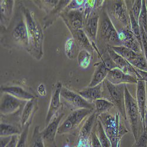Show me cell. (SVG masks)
I'll list each match as a JSON object with an SVG mask.
<instances>
[{
	"instance_id": "cell-1",
	"label": "cell",
	"mask_w": 147,
	"mask_h": 147,
	"mask_svg": "<svg viewBox=\"0 0 147 147\" xmlns=\"http://www.w3.org/2000/svg\"><path fill=\"white\" fill-rule=\"evenodd\" d=\"M1 34V42L4 47L24 48L27 50L29 45L27 28L25 18L20 8L8 27L2 28Z\"/></svg>"
},
{
	"instance_id": "cell-2",
	"label": "cell",
	"mask_w": 147,
	"mask_h": 147,
	"mask_svg": "<svg viewBox=\"0 0 147 147\" xmlns=\"http://www.w3.org/2000/svg\"><path fill=\"white\" fill-rule=\"evenodd\" d=\"M26 22L29 45L27 51L35 59L40 61L44 55V34L43 28L35 13L22 3L20 5Z\"/></svg>"
},
{
	"instance_id": "cell-3",
	"label": "cell",
	"mask_w": 147,
	"mask_h": 147,
	"mask_svg": "<svg viewBox=\"0 0 147 147\" xmlns=\"http://www.w3.org/2000/svg\"><path fill=\"white\" fill-rule=\"evenodd\" d=\"M120 115L117 111L114 114L108 112L103 113L97 117V119L100 121L107 136L109 139L112 147H117L118 142H121L122 137L128 132L127 128L121 124Z\"/></svg>"
},
{
	"instance_id": "cell-4",
	"label": "cell",
	"mask_w": 147,
	"mask_h": 147,
	"mask_svg": "<svg viewBox=\"0 0 147 147\" xmlns=\"http://www.w3.org/2000/svg\"><path fill=\"white\" fill-rule=\"evenodd\" d=\"M103 98L111 102L121 117L127 120L125 108V84L114 85L107 80L102 82Z\"/></svg>"
},
{
	"instance_id": "cell-5",
	"label": "cell",
	"mask_w": 147,
	"mask_h": 147,
	"mask_svg": "<svg viewBox=\"0 0 147 147\" xmlns=\"http://www.w3.org/2000/svg\"><path fill=\"white\" fill-rule=\"evenodd\" d=\"M97 36H98L100 39L101 38L104 43L107 44V47L122 45L119 39L118 31L115 28L107 12L104 10L100 15Z\"/></svg>"
},
{
	"instance_id": "cell-6",
	"label": "cell",
	"mask_w": 147,
	"mask_h": 147,
	"mask_svg": "<svg viewBox=\"0 0 147 147\" xmlns=\"http://www.w3.org/2000/svg\"><path fill=\"white\" fill-rule=\"evenodd\" d=\"M125 108L127 119L129 122L135 141H136L139 137L138 120L140 114L136 100L132 96L127 86L125 88Z\"/></svg>"
},
{
	"instance_id": "cell-7",
	"label": "cell",
	"mask_w": 147,
	"mask_h": 147,
	"mask_svg": "<svg viewBox=\"0 0 147 147\" xmlns=\"http://www.w3.org/2000/svg\"><path fill=\"white\" fill-rule=\"evenodd\" d=\"M94 111L89 109H78L72 111L61 124L58 129V134L71 133L75 131L81 122Z\"/></svg>"
},
{
	"instance_id": "cell-8",
	"label": "cell",
	"mask_w": 147,
	"mask_h": 147,
	"mask_svg": "<svg viewBox=\"0 0 147 147\" xmlns=\"http://www.w3.org/2000/svg\"><path fill=\"white\" fill-rule=\"evenodd\" d=\"M101 61L94 64V72L92 79L88 87H94L101 83L106 79L109 71L117 68L113 59L107 53V55L101 56Z\"/></svg>"
},
{
	"instance_id": "cell-9",
	"label": "cell",
	"mask_w": 147,
	"mask_h": 147,
	"mask_svg": "<svg viewBox=\"0 0 147 147\" xmlns=\"http://www.w3.org/2000/svg\"><path fill=\"white\" fill-rule=\"evenodd\" d=\"M111 47L118 55L127 60L135 68L147 71V61L142 54L137 53L122 45Z\"/></svg>"
},
{
	"instance_id": "cell-10",
	"label": "cell",
	"mask_w": 147,
	"mask_h": 147,
	"mask_svg": "<svg viewBox=\"0 0 147 147\" xmlns=\"http://www.w3.org/2000/svg\"><path fill=\"white\" fill-rule=\"evenodd\" d=\"M65 114L63 112L57 113L44 129L40 132L44 143L50 147H57L55 138L58 134L61 121Z\"/></svg>"
},
{
	"instance_id": "cell-11",
	"label": "cell",
	"mask_w": 147,
	"mask_h": 147,
	"mask_svg": "<svg viewBox=\"0 0 147 147\" xmlns=\"http://www.w3.org/2000/svg\"><path fill=\"white\" fill-rule=\"evenodd\" d=\"M61 97L75 109L85 108L94 111V105L85 100L78 92L71 91L63 86L61 91Z\"/></svg>"
},
{
	"instance_id": "cell-12",
	"label": "cell",
	"mask_w": 147,
	"mask_h": 147,
	"mask_svg": "<svg viewBox=\"0 0 147 147\" xmlns=\"http://www.w3.org/2000/svg\"><path fill=\"white\" fill-rule=\"evenodd\" d=\"M60 17L63 19L70 32L83 30L85 18L82 8L68 12L63 11Z\"/></svg>"
},
{
	"instance_id": "cell-13",
	"label": "cell",
	"mask_w": 147,
	"mask_h": 147,
	"mask_svg": "<svg viewBox=\"0 0 147 147\" xmlns=\"http://www.w3.org/2000/svg\"><path fill=\"white\" fill-rule=\"evenodd\" d=\"M97 117L93 112L85 120L79 132L77 147H91V137L92 129L96 123Z\"/></svg>"
},
{
	"instance_id": "cell-14",
	"label": "cell",
	"mask_w": 147,
	"mask_h": 147,
	"mask_svg": "<svg viewBox=\"0 0 147 147\" xmlns=\"http://www.w3.org/2000/svg\"><path fill=\"white\" fill-rule=\"evenodd\" d=\"M111 13L113 17L123 26V28H131L129 9L125 1H111Z\"/></svg>"
},
{
	"instance_id": "cell-15",
	"label": "cell",
	"mask_w": 147,
	"mask_h": 147,
	"mask_svg": "<svg viewBox=\"0 0 147 147\" xmlns=\"http://www.w3.org/2000/svg\"><path fill=\"white\" fill-rule=\"evenodd\" d=\"M136 101L140 114L143 131L145 130V116L147 111V95L146 82L138 80L136 91Z\"/></svg>"
},
{
	"instance_id": "cell-16",
	"label": "cell",
	"mask_w": 147,
	"mask_h": 147,
	"mask_svg": "<svg viewBox=\"0 0 147 147\" xmlns=\"http://www.w3.org/2000/svg\"><path fill=\"white\" fill-rule=\"evenodd\" d=\"M63 85L60 82H57L53 90L51 100L49 104V108L45 118V124L47 125L51 119L58 112L59 109L62 108V103L61 102V91Z\"/></svg>"
},
{
	"instance_id": "cell-17",
	"label": "cell",
	"mask_w": 147,
	"mask_h": 147,
	"mask_svg": "<svg viewBox=\"0 0 147 147\" xmlns=\"http://www.w3.org/2000/svg\"><path fill=\"white\" fill-rule=\"evenodd\" d=\"M107 51L109 57L117 65V67L125 74L137 78L138 80H142L136 69L123 57L115 53L111 47H107Z\"/></svg>"
},
{
	"instance_id": "cell-18",
	"label": "cell",
	"mask_w": 147,
	"mask_h": 147,
	"mask_svg": "<svg viewBox=\"0 0 147 147\" xmlns=\"http://www.w3.org/2000/svg\"><path fill=\"white\" fill-rule=\"evenodd\" d=\"M24 102V101L20 100L13 95L4 93L1 98L0 106L1 114L7 115L15 114L21 108V105Z\"/></svg>"
},
{
	"instance_id": "cell-19",
	"label": "cell",
	"mask_w": 147,
	"mask_h": 147,
	"mask_svg": "<svg viewBox=\"0 0 147 147\" xmlns=\"http://www.w3.org/2000/svg\"><path fill=\"white\" fill-rule=\"evenodd\" d=\"M118 36L122 46L129 48L137 53H144L141 46L134 36L131 28L121 29L118 31Z\"/></svg>"
},
{
	"instance_id": "cell-20",
	"label": "cell",
	"mask_w": 147,
	"mask_h": 147,
	"mask_svg": "<svg viewBox=\"0 0 147 147\" xmlns=\"http://www.w3.org/2000/svg\"><path fill=\"white\" fill-rule=\"evenodd\" d=\"M106 80L114 85L137 84L138 82L137 78L125 74L118 68L109 71Z\"/></svg>"
},
{
	"instance_id": "cell-21",
	"label": "cell",
	"mask_w": 147,
	"mask_h": 147,
	"mask_svg": "<svg viewBox=\"0 0 147 147\" xmlns=\"http://www.w3.org/2000/svg\"><path fill=\"white\" fill-rule=\"evenodd\" d=\"M100 15L95 13L94 11L90 17L85 21L83 30L86 34L92 43H96L98 31Z\"/></svg>"
},
{
	"instance_id": "cell-22",
	"label": "cell",
	"mask_w": 147,
	"mask_h": 147,
	"mask_svg": "<svg viewBox=\"0 0 147 147\" xmlns=\"http://www.w3.org/2000/svg\"><path fill=\"white\" fill-rule=\"evenodd\" d=\"M15 1L13 0H2L0 1L1 9V26L2 28H7L12 21Z\"/></svg>"
},
{
	"instance_id": "cell-23",
	"label": "cell",
	"mask_w": 147,
	"mask_h": 147,
	"mask_svg": "<svg viewBox=\"0 0 147 147\" xmlns=\"http://www.w3.org/2000/svg\"><path fill=\"white\" fill-rule=\"evenodd\" d=\"M38 108V100L36 98L26 102L21 116L22 128L25 127L28 122H32L34 114L37 111Z\"/></svg>"
},
{
	"instance_id": "cell-24",
	"label": "cell",
	"mask_w": 147,
	"mask_h": 147,
	"mask_svg": "<svg viewBox=\"0 0 147 147\" xmlns=\"http://www.w3.org/2000/svg\"><path fill=\"white\" fill-rule=\"evenodd\" d=\"M102 91V83H101L94 87H88L78 91V93L85 100L92 103L97 100L103 98Z\"/></svg>"
},
{
	"instance_id": "cell-25",
	"label": "cell",
	"mask_w": 147,
	"mask_h": 147,
	"mask_svg": "<svg viewBox=\"0 0 147 147\" xmlns=\"http://www.w3.org/2000/svg\"><path fill=\"white\" fill-rule=\"evenodd\" d=\"M1 91L3 93L8 94L24 101H28L35 98L33 94L27 91L20 86L12 85V86L2 87H1Z\"/></svg>"
},
{
	"instance_id": "cell-26",
	"label": "cell",
	"mask_w": 147,
	"mask_h": 147,
	"mask_svg": "<svg viewBox=\"0 0 147 147\" xmlns=\"http://www.w3.org/2000/svg\"><path fill=\"white\" fill-rule=\"evenodd\" d=\"M70 32L72 36V38L75 40L77 46L81 50H85L90 53L94 52V48L92 42L83 30L71 31Z\"/></svg>"
},
{
	"instance_id": "cell-27",
	"label": "cell",
	"mask_w": 147,
	"mask_h": 147,
	"mask_svg": "<svg viewBox=\"0 0 147 147\" xmlns=\"http://www.w3.org/2000/svg\"><path fill=\"white\" fill-rule=\"evenodd\" d=\"M69 2V0L59 1L57 7L44 18V20L45 21L44 28L46 29L52 26V24L57 20V19L58 17H60L61 13H63V11L68 5Z\"/></svg>"
},
{
	"instance_id": "cell-28",
	"label": "cell",
	"mask_w": 147,
	"mask_h": 147,
	"mask_svg": "<svg viewBox=\"0 0 147 147\" xmlns=\"http://www.w3.org/2000/svg\"><path fill=\"white\" fill-rule=\"evenodd\" d=\"M94 113L98 117L100 115L109 112L114 107V105L109 101L104 99L101 98L97 100L94 102Z\"/></svg>"
},
{
	"instance_id": "cell-29",
	"label": "cell",
	"mask_w": 147,
	"mask_h": 147,
	"mask_svg": "<svg viewBox=\"0 0 147 147\" xmlns=\"http://www.w3.org/2000/svg\"><path fill=\"white\" fill-rule=\"evenodd\" d=\"M78 66L82 69H87L90 65L92 61V55L85 50H81L77 56Z\"/></svg>"
},
{
	"instance_id": "cell-30",
	"label": "cell",
	"mask_w": 147,
	"mask_h": 147,
	"mask_svg": "<svg viewBox=\"0 0 147 147\" xmlns=\"http://www.w3.org/2000/svg\"><path fill=\"white\" fill-rule=\"evenodd\" d=\"M1 131L0 136L1 137H13L14 136H20L22 132L16 126L11 124L1 122Z\"/></svg>"
},
{
	"instance_id": "cell-31",
	"label": "cell",
	"mask_w": 147,
	"mask_h": 147,
	"mask_svg": "<svg viewBox=\"0 0 147 147\" xmlns=\"http://www.w3.org/2000/svg\"><path fill=\"white\" fill-rule=\"evenodd\" d=\"M95 132L100 141L102 147H112L111 143L107 136L101 123L98 119L96 121V131Z\"/></svg>"
},
{
	"instance_id": "cell-32",
	"label": "cell",
	"mask_w": 147,
	"mask_h": 147,
	"mask_svg": "<svg viewBox=\"0 0 147 147\" xmlns=\"http://www.w3.org/2000/svg\"><path fill=\"white\" fill-rule=\"evenodd\" d=\"M33 3L40 9L43 10L48 14L58 5L59 1L57 0H48V1H32Z\"/></svg>"
},
{
	"instance_id": "cell-33",
	"label": "cell",
	"mask_w": 147,
	"mask_h": 147,
	"mask_svg": "<svg viewBox=\"0 0 147 147\" xmlns=\"http://www.w3.org/2000/svg\"><path fill=\"white\" fill-rule=\"evenodd\" d=\"M30 147H45V143L40 132V126H36L33 131Z\"/></svg>"
},
{
	"instance_id": "cell-34",
	"label": "cell",
	"mask_w": 147,
	"mask_h": 147,
	"mask_svg": "<svg viewBox=\"0 0 147 147\" xmlns=\"http://www.w3.org/2000/svg\"><path fill=\"white\" fill-rule=\"evenodd\" d=\"M129 18H130V24H131V29L134 35L136 36V38L138 40V42L140 43V45L141 46L142 50V42H141V31L140 28L139 26V24L138 21L134 18L132 12L131 10L129 9Z\"/></svg>"
},
{
	"instance_id": "cell-35",
	"label": "cell",
	"mask_w": 147,
	"mask_h": 147,
	"mask_svg": "<svg viewBox=\"0 0 147 147\" xmlns=\"http://www.w3.org/2000/svg\"><path fill=\"white\" fill-rule=\"evenodd\" d=\"M77 43L73 38H69L65 43V53L67 58L70 59L74 58L76 57V52L77 50Z\"/></svg>"
},
{
	"instance_id": "cell-36",
	"label": "cell",
	"mask_w": 147,
	"mask_h": 147,
	"mask_svg": "<svg viewBox=\"0 0 147 147\" xmlns=\"http://www.w3.org/2000/svg\"><path fill=\"white\" fill-rule=\"evenodd\" d=\"M31 122H28L25 127L22 128V131L20 136L16 147H28L27 140L30 127L31 124Z\"/></svg>"
},
{
	"instance_id": "cell-37",
	"label": "cell",
	"mask_w": 147,
	"mask_h": 147,
	"mask_svg": "<svg viewBox=\"0 0 147 147\" xmlns=\"http://www.w3.org/2000/svg\"><path fill=\"white\" fill-rule=\"evenodd\" d=\"M142 2V7L141 11V13L138 18V24L140 28H143L145 32L147 33V8L146 1L143 0Z\"/></svg>"
},
{
	"instance_id": "cell-38",
	"label": "cell",
	"mask_w": 147,
	"mask_h": 147,
	"mask_svg": "<svg viewBox=\"0 0 147 147\" xmlns=\"http://www.w3.org/2000/svg\"><path fill=\"white\" fill-rule=\"evenodd\" d=\"M95 0H87V1H85L84 5L82 8L85 21L90 17V16L92 13V12L95 9Z\"/></svg>"
},
{
	"instance_id": "cell-39",
	"label": "cell",
	"mask_w": 147,
	"mask_h": 147,
	"mask_svg": "<svg viewBox=\"0 0 147 147\" xmlns=\"http://www.w3.org/2000/svg\"><path fill=\"white\" fill-rule=\"evenodd\" d=\"M142 1L141 0H136V1H133L132 6L131 8V11L136 20L138 21V18L141 13L142 7Z\"/></svg>"
},
{
	"instance_id": "cell-40",
	"label": "cell",
	"mask_w": 147,
	"mask_h": 147,
	"mask_svg": "<svg viewBox=\"0 0 147 147\" xmlns=\"http://www.w3.org/2000/svg\"><path fill=\"white\" fill-rule=\"evenodd\" d=\"M85 3V1H84V0H81V1H80V0H72V1H70L69 3L65 7L63 11L68 12L71 10L81 9L83 8Z\"/></svg>"
},
{
	"instance_id": "cell-41",
	"label": "cell",
	"mask_w": 147,
	"mask_h": 147,
	"mask_svg": "<svg viewBox=\"0 0 147 147\" xmlns=\"http://www.w3.org/2000/svg\"><path fill=\"white\" fill-rule=\"evenodd\" d=\"M135 141L132 147H147V131H143L142 134Z\"/></svg>"
},
{
	"instance_id": "cell-42",
	"label": "cell",
	"mask_w": 147,
	"mask_h": 147,
	"mask_svg": "<svg viewBox=\"0 0 147 147\" xmlns=\"http://www.w3.org/2000/svg\"><path fill=\"white\" fill-rule=\"evenodd\" d=\"M91 147H102L95 131H93L91 137Z\"/></svg>"
},
{
	"instance_id": "cell-43",
	"label": "cell",
	"mask_w": 147,
	"mask_h": 147,
	"mask_svg": "<svg viewBox=\"0 0 147 147\" xmlns=\"http://www.w3.org/2000/svg\"><path fill=\"white\" fill-rule=\"evenodd\" d=\"M13 137H1L0 140V147H6L11 142Z\"/></svg>"
},
{
	"instance_id": "cell-44",
	"label": "cell",
	"mask_w": 147,
	"mask_h": 147,
	"mask_svg": "<svg viewBox=\"0 0 147 147\" xmlns=\"http://www.w3.org/2000/svg\"><path fill=\"white\" fill-rule=\"evenodd\" d=\"M38 92L39 94L41 96H45L47 94V91H46V88L45 85L43 84H40V85L38 87Z\"/></svg>"
},
{
	"instance_id": "cell-45",
	"label": "cell",
	"mask_w": 147,
	"mask_h": 147,
	"mask_svg": "<svg viewBox=\"0 0 147 147\" xmlns=\"http://www.w3.org/2000/svg\"><path fill=\"white\" fill-rule=\"evenodd\" d=\"M137 72L138 73V74L141 77V79L145 82H147V71H143L138 69H136Z\"/></svg>"
},
{
	"instance_id": "cell-46",
	"label": "cell",
	"mask_w": 147,
	"mask_h": 147,
	"mask_svg": "<svg viewBox=\"0 0 147 147\" xmlns=\"http://www.w3.org/2000/svg\"><path fill=\"white\" fill-rule=\"evenodd\" d=\"M18 138H19L18 137V136H13V137H12L11 141L9 144V147H16L17 142L18 141Z\"/></svg>"
},
{
	"instance_id": "cell-47",
	"label": "cell",
	"mask_w": 147,
	"mask_h": 147,
	"mask_svg": "<svg viewBox=\"0 0 147 147\" xmlns=\"http://www.w3.org/2000/svg\"><path fill=\"white\" fill-rule=\"evenodd\" d=\"M147 121V112H146V116H145V121ZM145 129H146V128H147V124H145Z\"/></svg>"
},
{
	"instance_id": "cell-48",
	"label": "cell",
	"mask_w": 147,
	"mask_h": 147,
	"mask_svg": "<svg viewBox=\"0 0 147 147\" xmlns=\"http://www.w3.org/2000/svg\"><path fill=\"white\" fill-rule=\"evenodd\" d=\"M117 147H121V142H118V145H117Z\"/></svg>"
},
{
	"instance_id": "cell-49",
	"label": "cell",
	"mask_w": 147,
	"mask_h": 147,
	"mask_svg": "<svg viewBox=\"0 0 147 147\" xmlns=\"http://www.w3.org/2000/svg\"><path fill=\"white\" fill-rule=\"evenodd\" d=\"M9 145H8L7 146H6V147H9Z\"/></svg>"
},
{
	"instance_id": "cell-50",
	"label": "cell",
	"mask_w": 147,
	"mask_h": 147,
	"mask_svg": "<svg viewBox=\"0 0 147 147\" xmlns=\"http://www.w3.org/2000/svg\"><path fill=\"white\" fill-rule=\"evenodd\" d=\"M146 8H147V1H146Z\"/></svg>"
},
{
	"instance_id": "cell-51",
	"label": "cell",
	"mask_w": 147,
	"mask_h": 147,
	"mask_svg": "<svg viewBox=\"0 0 147 147\" xmlns=\"http://www.w3.org/2000/svg\"><path fill=\"white\" fill-rule=\"evenodd\" d=\"M146 95H147V89H146Z\"/></svg>"
},
{
	"instance_id": "cell-52",
	"label": "cell",
	"mask_w": 147,
	"mask_h": 147,
	"mask_svg": "<svg viewBox=\"0 0 147 147\" xmlns=\"http://www.w3.org/2000/svg\"><path fill=\"white\" fill-rule=\"evenodd\" d=\"M65 147H69V146H65Z\"/></svg>"
}]
</instances>
